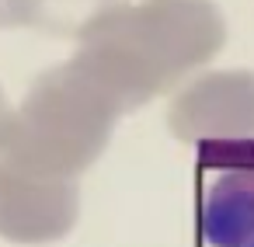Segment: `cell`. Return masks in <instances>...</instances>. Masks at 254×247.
<instances>
[{"mask_svg":"<svg viewBox=\"0 0 254 247\" xmlns=\"http://www.w3.org/2000/svg\"><path fill=\"white\" fill-rule=\"evenodd\" d=\"M223 42L226 18L216 0H139L87 18L73 56L132 112L212 63Z\"/></svg>","mask_w":254,"mask_h":247,"instance_id":"6da1fadb","label":"cell"},{"mask_svg":"<svg viewBox=\"0 0 254 247\" xmlns=\"http://www.w3.org/2000/svg\"><path fill=\"white\" fill-rule=\"evenodd\" d=\"M126 105L77 56L46 70L14 108L7 146L28 167L77 181L112 143Z\"/></svg>","mask_w":254,"mask_h":247,"instance_id":"7a4b0ae2","label":"cell"},{"mask_svg":"<svg viewBox=\"0 0 254 247\" xmlns=\"http://www.w3.org/2000/svg\"><path fill=\"white\" fill-rule=\"evenodd\" d=\"M202 247H254V160L212 171L198 198Z\"/></svg>","mask_w":254,"mask_h":247,"instance_id":"5b68a950","label":"cell"},{"mask_svg":"<svg viewBox=\"0 0 254 247\" xmlns=\"http://www.w3.org/2000/svg\"><path fill=\"white\" fill-rule=\"evenodd\" d=\"M7 125H0V237L11 244L63 240L80 216L77 181L28 167L7 146Z\"/></svg>","mask_w":254,"mask_h":247,"instance_id":"3957f363","label":"cell"},{"mask_svg":"<svg viewBox=\"0 0 254 247\" xmlns=\"http://www.w3.org/2000/svg\"><path fill=\"white\" fill-rule=\"evenodd\" d=\"M11 115H14V108H11V101H7V94H4V87H0V125H4Z\"/></svg>","mask_w":254,"mask_h":247,"instance_id":"52a82bcc","label":"cell"},{"mask_svg":"<svg viewBox=\"0 0 254 247\" xmlns=\"http://www.w3.org/2000/svg\"><path fill=\"white\" fill-rule=\"evenodd\" d=\"M42 14V0H0V28L32 25Z\"/></svg>","mask_w":254,"mask_h":247,"instance_id":"8992f818","label":"cell"},{"mask_svg":"<svg viewBox=\"0 0 254 247\" xmlns=\"http://www.w3.org/2000/svg\"><path fill=\"white\" fill-rule=\"evenodd\" d=\"M167 129L181 143H254V70H209L181 84Z\"/></svg>","mask_w":254,"mask_h":247,"instance_id":"277c9868","label":"cell"}]
</instances>
